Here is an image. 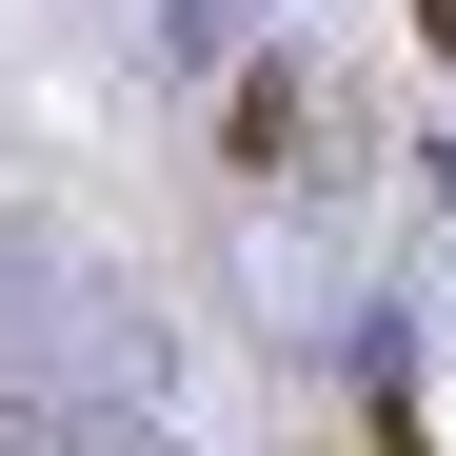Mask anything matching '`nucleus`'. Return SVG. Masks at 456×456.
Returning a JSON list of instances; mask_svg holds the SVG:
<instances>
[{
  "label": "nucleus",
  "instance_id": "obj_1",
  "mask_svg": "<svg viewBox=\"0 0 456 456\" xmlns=\"http://www.w3.org/2000/svg\"><path fill=\"white\" fill-rule=\"evenodd\" d=\"M417 40H436V60H456V0H417Z\"/></svg>",
  "mask_w": 456,
  "mask_h": 456
}]
</instances>
